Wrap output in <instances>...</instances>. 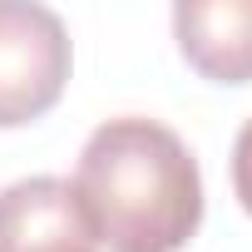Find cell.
<instances>
[{"mask_svg":"<svg viewBox=\"0 0 252 252\" xmlns=\"http://www.w3.org/2000/svg\"><path fill=\"white\" fill-rule=\"evenodd\" d=\"M178 55L213 84H252V0L173 5Z\"/></svg>","mask_w":252,"mask_h":252,"instance_id":"277c9868","label":"cell"},{"mask_svg":"<svg viewBox=\"0 0 252 252\" xmlns=\"http://www.w3.org/2000/svg\"><path fill=\"white\" fill-rule=\"evenodd\" d=\"M69 183L109 252H183L203 222V173L193 149L144 114L99 124L79 149Z\"/></svg>","mask_w":252,"mask_h":252,"instance_id":"6da1fadb","label":"cell"},{"mask_svg":"<svg viewBox=\"0 0 252 252\" xmlns=\"http://www.w3.org/2000/svg\"><path fill=\"white\" fill-rule=\"evenodd\" d=\"M74 69L69 30L50 5L0 0V129L45 119Z\"/></svg>","mask_w":252,"mask_h":252,"instance_id":"7a4b0ae2","label":"cell"},{"mask_svg":"<svg viewBox=\"0 0 252 252\" xmlns=\"http://www.w3.org/2000/svg\"><path fill=\"white\" fill-rule=\"evenodd\" d=\"M0 252H99L74 183L35 173L0 188Z\"/></svg>","mask_w":252,"mask_h":252,"instance_id":"3957f363","label":"cell"},{"mask_svg":"<svg viewBox=\"0 0 252 252\" xmlns=\"http://www.w3.org/2000/svg\"><path fill=\"white\" fill-rule=\"evenodd\" d=\"M232 193H237L242 213L252 218V119L242 124V134L232 144Z\"/></svg>","mask_w":252,"mask_h":252,"instance_id":"5b68a950","label":"cell"}]
</instances>
